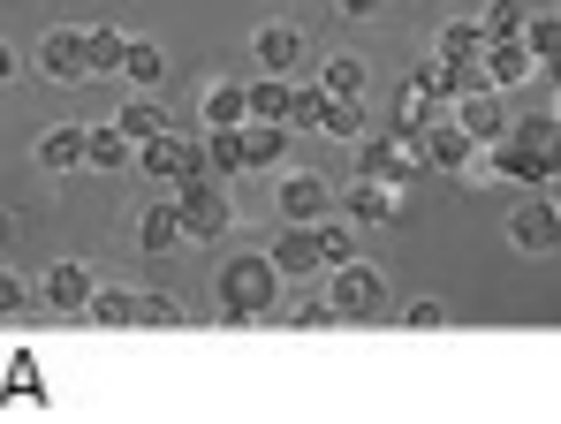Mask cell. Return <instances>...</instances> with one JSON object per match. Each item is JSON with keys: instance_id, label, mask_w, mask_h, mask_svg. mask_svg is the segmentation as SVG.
<instances>
[{"instance_id": "1", "label": "cell", "mask_w": 561, "mask_h": 424, "mask_svg": "<svg viewBox=\"0 0 561 424\" xmlns=\"http://www.w3.org/2000/svg\"><path fill=\"white\" fill-rule=\"evenodd\" d=\"M280 296V265L274 251H243L220 265V319H236V326H251V319H266Z\"/></svg>"}, {"instance_id": "2", "label": "cell", "mask_w": 561, "mask_h": 424, "mask_svg": "<svg viewBox=\"0 0 561 424\" xmlns=\"http://www.w3.org/2000/svg\"><path fill=\"white\" fill-rule=\"evenodd\" d=\"M327 296H334L342 319H379V311H387V273H379L373 257H350V265H334Z\"/></svg>"}, {"instance_id": "3", "label": "cell", "mask_w": 561, "mask_h": 424, "mask_svg": "<svg viewBox=\"0 0 561 424\" xmlns=\"http://www.w3.org/2000/svg\"><path fill=\"white\" fill-rule=\"evenodd\" d=\"M183 236L190 243H213V236H228V190H220V174H183Z\"/></svg>"}, {"instance_id": "4", "label": "cell", "mask_w": 561, "mask_h": 424, "mask_svg": "<svg viewBox=\"0 0 561 424\" xmlns=\"http://www.w3.org/2000/svg\"><path fill=\"white\" fill-rule=\"evenodd\" d=\"M137 168L160 174V182H183V174H213V160H205V145H197V137L160 129V137H145V145H137Z\"/></svg>"}, {"instance_id": "5", "label": "cell", "mask_w": 561, "mask_h": 424, "mask_svg": "<svg viewBox=\"0 0 561 424\" xmlns=\"http://www.w3.org/2000/svg\"><path fill=\"white\" fill-rule=\"evenodd\" d=\"M38 296H46V311H61V319H77V311H92L99 280H92V265H77V257H61V265H46V280H38Z\"/></svg>"}, {"instance_id": "6", "label": "cell", "mask_w": 561, "mask_h": 424, "mask_svg": "<svg viewBox=\"0 0 561 424\" xmlns=\"http://www.w3.org/2000/svg\"><path fill=\"white\" fill-rule=\"evenodd\" d=\"M508 243H516V251H561V205L554 197H539V205H516V213H508Z\"/></svg>"}, {"instance_id": "7", "label": "cell", "mask_w": 561, "mask_h": 424, "mask_svg": "<svg viewBox=\"0 0 561 424\" xmlns=\"http://www.w3.org/2000/svg\"><path fill=\"white\" fill-rule=\"evenodd\" d=\"M478 152H485V145L470 137L463 122H433V129H425V168H440V174H470V168H478Z\"/></svg>"}, {"instance_id": "8", "label": "cell", "mask_w": 561, "mask_h": 424, "mask_svg": "<svg viewBox=\"0 0 561 424\" xmlns=\"http://www.w3.org/2000/svg\"><path fill=\"white\" fill-rule=\"evenodd\" d=\"M38 69H46L54 84L92 77V38H84V31H46V38H38Z\"/></svg>"}, {"instance_id": "9", "label": "cell", "mask_w": 561, "mask_h": 424, "mask_svg": "<svg viewBox=\"0 0 561 424\" xmlns=\"http://www.w3.org/2000/svg\"><path fill=\"white\" fill-rule=\"evenodd\" d=\"M280 220H296V228H311V220H327L334 213V190L319 182V174H280Z\"/></svg>"}, {"instance_id": "10", "label": "cell", "mask_w": 561, "mask_h": 424, "mask_svg": "<svg viewBox=\"0 0 561 424\" xmlns=\"http://www.w3.org/2000/svg\"><path fill=\"white\" fill-rule=\"evenodd\" d=\"M251 54H259V69H266V77H288V69L304 61V31H296L288 15H274V23H259Z\"/></svg>"}, {"instance_id": "11", "label": "cell", "mask_w": 561, "mask_h": 424, "mask_svg": "<svg viewBox=\"0 0 561 424\" xmlns=\"http://www.w3.org/2000/svg\"><path fill=\"white\" fill-rule=\"evenodd\" d=\"M456 122H463V129L478 137V145H501V137L516 129V114L501 106V91H470L463 106H456Z\"/></svg>"}, {"instance_id": "12", "label": "cell", "mask_w": 561, "mask_h": 424, "mask_svg": "<svg viewBox=\"0 0 561 424\" xmlns=\"http://www.w3.org/2000/svg\"><path fill=\"white\" fill-rule=\"evenodd\" d=\"M485 77L501 91H516L524 77H539V54H531L524 38H485Z\"/></svg>"}, {"instance_id": "13", "label": "cell", "mask_w": 561, "mask_h": 424, "mask_svg": "<svg viewBox=\"0 0 561 424\" xmlns=\"http://www.w3.org/2000/svg\"><path fill=\"white\" fill-rule=\"evenodd\" d=\"M84 168H99V174L137 168V145L122 137V122H92V129H84Z\"/></svg>"}, {"instance_id": "14", "label": "cell", "mask_w": 561, "mask_h": 424, "mask_svg": "<svg viewBox=\"0 0 561 424\" xmlns=\"http://www.w3.org/2000/svg\"><path fill=\"white\" fill-rule=\"evenodd\" d=\"M342 213L357 220V228H379V220H394L402 205H394V182H373V174H357V190L342 197Z\"/></svg>"}, {"instance_id": "15", "label": "cell", "mask_w": 561, "mask_h": 424, "mask_svg": "<svg viewBox=\"0 0 561 424\" xmlns=\"http://www.w3.org/2000/svg\"><path fill=\"white\" fill-rule=\"evenodd\" d=\"M38 168H46V174H77V168H84V122L46 129V137H38Z\"/></svg>"}, {"instance_id": "16", "label": "cell", "mask_w": 561, "mask_h": 424, "mask_svg": "<svg viewBox=\"0 0 561 424\" xmlns=\"http://www.w3.org/2000/svg\"><path fill=\"white\" fill-rule=\"evenodd\" d=\"M274 265H280V280H288V273H319V265H327V257H319V236L288 220V228L274 236Z\"/></svg>"}, {"instance_id": "17", "label": "cell", "mask_w": 561, "mask_h": 424, "mask_svg": "<svg viewBox=\"0 0 561 424\" xmlns=\"http://www.w3.org/2000/svg\"><path fill=\"white\" fill-rule=\"evenodd\" d=\"M137 243H145V257H168L175 243H183V205H145Z\"/></svg>"}, {"instance_id": "18", "label": "cell", "mask_w": 561, "mask_h": 424, "mask_svg": "<svg viewBox=\"0 0 561 424\" xmlns=\"http://www.w3.org/2000/svg\"><path fill=\"white\" fill-rule=\"evenodd\" d=\"M84 319H99V326H114V334H129V326H145V296H129V288H99Z\"/></svg>"}, {"instance_id": "19", "label": "cell", "mask_w": 561, "mask_h": 424, "mask_svg": "<svg viewBox=\"0 0 561 424\" xmlns=\"http://www.w3.org/2000/svg\"><path fill=\"white\" fill-rule=\"evenodd\" d=\"M311 236H319V257H327V273L357 257V220H350V213H327V220H311Z\"/></svg>"}, {"instance_id": "20", "label": "cell", "mask_w": 561, "mask_h": 424, "mask_svg": "<svg viewBox=\"0 0 561 424\" xmlns=\"http://www.w3.org/2000/svg\"><path fill=\"white\" fill-rule=\"evenodd\" d=\"M251 122V91L243 84H213L205 91V129H243Z\"/></svg>"}, {"instance_id": "21", "label": "cell", "mask_w": 561, "mask_h": 424, "mask_svg": "<svg viewBox=\"0 0 561 424\" xmlns=\"http://www.w3.org/2000/svg\"><path fill=\"white\" fill-rule=\"evenodd\" d=\"M122 77H129L137 91H152L160 77H168V54H160L152 38H129V46H122Z\"/></svg>"}, {"instance_id": "22", "label": "cell", "mask_w": 561, "mask_h": 424, "mask_svg": "<svg viewBox=\"0 0 561 424\" xmlns=\"http://www.w3.org/2000/svg\"><path fill=\"white\" fill-rule=\"evenodd\" d=\"M319 129H327V137H357V145H365V99H350V91H327V114H319Z\"/></svg>"}, {"instance_id": "23", "label": "cell", "mask_w": 561, "mask_h": 424, "mask_svg": "<svg viewBox=\"0 0 561 424\" xmlns=\"http://www.w3.org/2000/svg\"><path fill=\"white\" fill-rule=\"evenodd\" d=\"M288 106H296V84L288 77H259L251 84V122H288Z\"/></svg>"}, {"instance_id": "24", "label": "cell", "mask_w": 561, "mask_h": 424, "mask_svg": "<svg viewBox=\"0 0 561 424\" xmlns=\"http://www.w3.org/2000/svg\"><path fill=\"white\" fill-rule=\"evenodd\" d=\"M365 77H373V69H365V54H327V61H319V84H327V91L365 99Z\"/></svg>"}, {"instance_id": "25", "label": "cell", "mask_w": 561, "mask_h": 424, "mask_svg": "<svg viewBox=\"0 0 561 424\" xmlns=\"http://www.w3.org/2000/svg\"><path fill=\"white\" fill-rule=\"evenodd\" d=\"M160 129H175L160 99H129V106H122V137H129V145H145V137H160Z\"/></svg>"}, {"instance_id": "26", "label": "cell", "mask_w": 561, "mask_h": 424, "mask_svg": "<svg viewBox=\"0 0 561 424\" xmlns=\"http://www.w3.org/2000/svg\"><path fill=\"white\" fill-rule=\"evenodd\" d=\"M280 129H288V122H243V168H274Z\"/></svg>"}, {"instance_id": "27", "label": "cell", "mask_w": 561, "mask_h": 424, "mask_svg": "<svg viewBox=\"0 0 561 424\" xmlns=\"http://www.w3.org/2000/svg\"><path fill=\"white\" fill-rule=\"evenodd\" d=\"M440 54H448V61H463V54H485V23H478V15H456V23H440Z\"/></svg>"}, {"instance_id": "28", "label": "cell", "mask_w": 561, "mask_h": 424, "mask_svg": "<svg viewBox=\"0 0 561 424\" xmlns=\"http://www.w3.org/2000/svg\"><path fill=\"white\" fill-rule=\"evenodd\" d=\"M478 23H485V38H524L531 8H524V0H485V15H478Z\"/></svg>"}, {"instance_id": "29", "label": "cell", "mask_w": 561, "mask_h": 424, "mask_svg": "<svg viewBox=\"0 0 561 424\" xmlns=\"http://www.w3.org/2000/svg\"><path fill=\"white\" fill-rule=\"evenodd\" d=\"M205 160L213 174H243V129H205Z\"/></svg>"}, {"instance_id": "30", "label": "cell", "mask_w": 561, "mask_h": 424, "mask_svg": "<svg viewBox=\"0 0 561 424\" xmlns=\"http://www.w3.org/2000/svg\"><path fill=\"white\" fill-rule=\"evenodd\" d=\"M440 61H448V54H440ZM448 91L470 99V91H501V84L485 77V54H463V61H448Z\"/></svg>"}, {"instance_id": "31", "label": "cell", "mask_w": 561, "mask_h": 424, "mask_svg": "<svg viewBox=\"0 0 561 424\" xmlns=\"http://www.w3.org/2000/svg\"><path fill=\"white\" fill-rule=\"evenodd\" d=\"M84 38H92V77H122V46L129 38L122 31H84Z\"/></svg>"}, {"instance_id": "32", "label": "cell", "mask_w": 561, "mask_h": 424, "mask_svg": "<svg viewBox=\"0 0 561 424\" xmlns=\"http://www.w3.org/2000/svg\"><path fill=\"white\" fill-rule=\"evenodd\" d=\"M342 311H334V296H304V303H288V326L296 334H311V326H334Z\"/></svg>"}, {"instance_id": "33", "label": "cell", "mask_w": 561, "mask_h": 424, "mask_svg": "<svg viewBox=\"0 0 561 424\" xmlns=\"http://www.w3.org/2000/svg\"><path fill=\"white\" fill-rule=\"evenodd\" d=\"M402 326H410V334H433V326H448V303H440V296H410V303H402Z\"/></svg>"}, {"instance_id": "34", "label": "cell", "mask_w": 561, "mask_h": 424, "mask_svg": "<svg viewBox=\"0 0 561 424\" xmlns=\"http://www.w3.org/2000/svg\"><path fill=\"white\" fill-rule=\"evenodd\" d=\"M319 114H327V84H304L288 106V129H319Z\"/></svg>"}, {"instance_id": "35", "label": "cell", "mask_w": 561, "mask_h": 424, "mask_svg": "<svg viewBox=\"0 0 561 424\" xmlns=\"http://www.w3.org/2000/svg\"><path fill=\"white\" fill-rule=\"evenodd\" d=\"M524 46H531L539 61H547V54H561V15H531V23H524Z\"/></svg>"}, {"instance_id": "36", "label": "cell", "mask_w": 561, "mask_h": 424, "mask_svg": "<svg viewBox=\"0 0 561 424\" xmlns=\"http://www.w3.org/2000/svg\"><path fill=\"white\" fill-rule=\"evenodd\" d=\"M145 326H190L183 296H145Z\"/></svg>"}, {"instance_id": "37", "label": "cell", "mask_w": 561, "mask_h": 424, "mask_svg": "<svg viewBox=\"0 0 561 424\" xmlns=\"http://www.w3.org/2000/svg\"><path fill=\"white\" fill-rule=\"evenodd\" d=\"M23 303H31V288H23V280H15V273H0V319H15V311H23Z\"/></svg>"}, {"instance_id": "38", "label": "cell", "mask_w": 561, "mask_h": 424, "mask_svg": "<svg viewBox=\"0 0 561 424\" xmlns=\"http://www.w3.org/2000/svg\"><path fill=\"white\" fill-rule=\"evenodd\" d=\"M539 77H547V84L561 91V54H547V61H539Z\"/></svg>"}, {"instance_id": "39", "label": "cell", "mask_w": 561, "mask_h": 424, "mask_svg": "<svg viewBox=\"0 0 561 424\" xmlns=\"http://www.w3.org/2000/svg\"><path fill=\"white\" fill-rule=\"evenodd\" d=\"M334 8H342V15H373L379 0H334Z\"/></svg>"}, {"instance_id": "40", "label": "cell", "mask_w": 561, "mask_h": 424, "mask_svg": "<svg viewBox=\"0 0 561 424\" xmlns=\"http://www.w3.org/2000/svg\"><path fill=\"white\" fill-rule=\"evenodd\" d=\"M8 77H15V54H8V46H0V84H8Z\"/></svg>"}, {"instance_id": "41", "label": "cell", "mask_w": 561, "mask_h": 424, "mask_svg": "<svg viewBox=\"0 0 561 424\" xmlns=\"http://www.w3.org/2000/svg\"><path fill=\"white\" fill-rule=\"evenodd\" d=\"M547 197H554V205H561V174H554V182H547Z\"/></svg>"}, {"instance_id": "42", "label": "cell", "mask_w": 561, "mask_h": 424, "mask_svg": "<svg viewBox=\"0 0 561 424\" xmlns=\"http://www.w3.org/2000/svg\"><path fill=\"white\" fill-rule=\"evenodd\" d=\"M0 236H8V213H0Z\"/></svg>"}, {"instance_id": "43", "label": "cell", "mask_w": 561, "mask_h": 424, "mask_svg": "<svg viewBox=\"0 0 561 424\" xmlns=\"http://www.w3.org/2000/svg\"><path fill=\"white\" fill-rule=\"evenodd\" d=\"M554 114H561V91H554Z\"/></svg>"}]
</instances>
